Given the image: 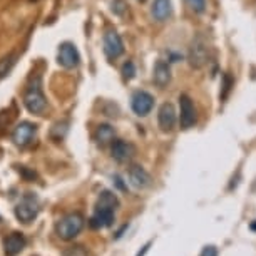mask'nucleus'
Masks as SVG:
<instances>
[{"label": "nucleus", "mask_w": 256, "mask_h": 256, "mask_svg": "<svg viewBox=\"0 0 256 256\" xmlns=\"http://www.w3.org/2000/svg\"><path fill=\"white\" fill-rule=\"evenodd\" d=\"M114 208H104V206H96L94 216L90 218L89 224L90 228L100 230V228H109L114 223Z\"/></svg>", "instance_id": "nucleus-10"}, {"label": "nucleus", "mask_w": 256, "mask_h": 256, "mask_svg": "<svg viewBox=\"0 0 256 256\" xmlns=\"http://www.w3.org/2000/svg\"><path fill=\"white\" fill-rule=\"evenodd\" d=\"M24 106L27 108L28 112L32 114H42L47 109V99L42 90V79L40 76H32L30 82H28L26 92H24Z\"/></svg>", "instance_id": "nucleus-1"}, {"label": "nucleus", "mask_w": 256, "mask_h": 256, "mask_svg": "<svg viewBox=\"0 0 256 256\" xmlns=\"http://www.w3.org/2000/svg\"><path fill=\"white\" fill-rule=\"evenodd\" d=\"M126 230H128V224H124L122 228H120V230L118 231V234H116V240H118V238H120V236H122V233H124Z\"/></svg>", "instance_id": "nucleus-28"}, {"label": "nucleus", "mask_w": 256, "mask_h": 256, "mask_svg": "<svg viewBox=\"0 0 256 256\" xmlns=\"http://www.w3.org/2000/svg\"><path fill=\"white\" fill-rule=\"evenodd\" d=\"M134 76H136V66H134V62L128 60L122 66V77H124V80H131Z\"/></svg>", "instance_id": "nucleus-21"}, {"label": "nucleus", "mask_w": 256, "mask_h": 256, "mask_svg": "<svg viewBox=\"0 0 256 256\" xmlns=\"http://www.w3.org/2000/svg\"><path fill=\"white\" fill-rule=\"evenodd\" d=\"M36 134H37V126L28 122V120H24V122H20L16 129H14L12 141L18 148H26L34 141Z\"/></svg>", "instance_id": "nucleus-7"}, {"label": "nucleus", "mask_w": 256, "mask_h": 256, "mask_svg": "<svg viewBox=\"0 0 256 256\" xmlns=\"http://www.w3.org/2000/svg\"><path fill=\"white\" fill-rule=\"evenodd\" d=\"M82 228H84V216L79 214V212H70V214H67L62 220H59V223L56 224L57 234L64 241L74 240L82 231Z\"/></svg>", "instance_id": "nucleus-2"}, {"label": "nucleus", "mask_w": 256, "mask_h": 256, "mask_svg": "<svg viewBox=\"0 0 256 256\" xmlns=\"http://www.w3.org/2000/svg\"><path fill=\"white\" fill-rule=\"evenodd\" d=\"M96 206H104V208H118L119 206V200L118 196L114 194L112 191H102L98 198V202H96Z\"/></svg>", "instance_id": "nucleus-19"}, {"label": "nucleus", "mask_w": 256, "mask_h": 256, "mask_svg": "<svg viewBox=\"0 0 256 256\" xmlns=\"http://www.w3.org/2000/svg\"><path fill=\"white\" fill-rule=\"evenodd\" d=\"M16 62H17V52H8L7 56L0 57V80L6 79V77L10 74Z\"/></svg>", "instance_id": "nucleus-18"}, {"label": "nucleus", "mask_w": 256, "mask_h": 256, "mask_svg": "<svg viewBox=\"0 0 256 256\" xmlns=\"http://www.w3.org/2000/svg\"><path fill=\"white\" fill-rule=\"evenodd\" d=\"M104 52L109 59H118L124 54V44L122 38L114 28H109L104 34Z\"/></svg>", "instance_id": "nucleus-8"}, {"label": "nucleus", "mask_w": 256, "mask_h": 256, "mask_svg": "<svg viewBox=\"0 0 256 256\" xmlns=\"http://www.w3.org/2000/svg\"><path fill=\"white\" fill-rule=\"evenodd\" d=\"M112 10L118 14V16H122L124 10H126L124 0H114V2H112Z\"/></svg>", "instance_id": "nucleus-24"}, {"label": "nucleus", "mask_w": 256, "mask_h": 256, "mask_svg": "<svg viewBox=\"0 0 256 256\" xmlns=\"http://www.w3.org/2000/svg\"><path fill=\"white\" fill-rule=\"evenodd\" d=\"M188 59H190V66L192 69H201V67H204L208 64V59H210V46H208V42L204 40L202 36L192 38Z\"/></svg>", "instance_id": "nucleus-3"}, {"label": "nucleus", "mask_w": 256, "mask_h": 256, "mask_svg": "<svg viewBox=\"0 0 256 256\" xmlns=\"http://www.w3.org/2000/svg\"><path fill=\"white\" fill-rule=\"evenodd\" d=\"M152 80L158 88H166L169 82H171V67H169L168 62H164V60L156 62L154 72H152Z\"/></svg>", "instance_id": "nucleus-13"}, {"label": "nucleus", "mask_w": 256, "mask_h": 256, "mask_svg": "<svg viewBox=\"0 0 256 256\" xmlns=\"http://www.w3.org/2000/svg\"><path fill=\"white\" fill-rule=\"evenodd\" d=\"M24 248H26V238L20 233H12L4 241V250L7 256H17Z\"/></svg>", "instance_id": "nucleus-15"}, {"label": "nucleus", "mask_w": 256, "mask_h": 256, "mask_svg": "<svg viewBox=\"0 0 256 256\" xmlns=\"http://www.w3.org/2000/svg\"><path fill=\"white\" fill-rule=\"evenodd\" d=\"M149 248H151V243L144 244V246H142V250H141V251H139V253H138L136 256H144V254H146V253H148V251H149Z\"/></svg>", "instance_id": "nucleus-27"}, {"label": "nucleus", "mask_w": 256, "mask_h": 256, "mask_svg": "<svg viewBox=\"0 0 256 256\" xmlns=\"http://www.w3.org/2000/svg\"><path fill=\"white\" fill-rule=\"evenodd\" d=\"M171 12H172L171 0H154L151 14L156 20H159V22L166 20V18L171 17Z\"/></svg>", "instance_id": "nucleus-16"}, {"label": "nucleus", "mask_w": 256, "mask_h": 256, "mask_svg": "<svg viewBox=\"0 0 256 256\" xmlns=\"http://www.w3.org/2000/svg\"><path fill=\"white\" fill-rule=\"evenodd\" d=\"M231 86H233V79L230 77V74H223V90H221V99H226L231 90Z\"/></svg>", "instance_id": "nucleus-23"}, {"label": "nucleus", "mask_w": 256, "mask_h": 256, "mask_svg": "<svg viewBox=\"0 0 256 256\" xmlns=\"http://www.w3.org/2000/svg\"><path fill=\"white\" fill-rule=\"evenodd\" d=\"M116 138V131L112 126L109 124H99L98 129H96V134H94V139L98 141V144L100 146H106V144H109L110 141H114Z\"/></svg>", "instance_id": "nucleus-17"}, {"label": "nucleus", "mask_w": 256, "mask_h": 256, "mask_svg": "<svg viewBox=\"0 0 256 256\" xmlns=\"http://www.w3.org/2000/svg\"><path fill=\"white\" fill-rule=\"evenodd\" d=\"M158 122H159L161 131L164 132L172 131V128H174V124H176V109L171 102H164L161 108H159Z\"/></svg>", "instance_id": "nucleus-11"}, {"label": "nucleus", "mask_w": 256, "mask_h": 256, "mask_svg": "<svg viewBox=\"0 0 256 256\" xmlns=\"http://www.w3.org/2000/svg\"><path fill=\"white\" fill-rule=\"evenodd\" d=\"M131 108L136 116H148L154 108V98L146 90H136L131 98Z\"/></svg>", "instance_id": "nucleus-9"}, {"label": "nucleus", "mask_w": 256, "mask_h": 256, "mask_svg": "<svg viewBox=\"0 0 256 256\" xmlns=\"http://www.w3.org/2000/svg\"><path fill=\"white\" fill-rule=\"evenodd\" d=\"M110 152H112V158L118 162H128L129 159L134 156V146L126 141H118L112 142V148H110Z\"/></svg>", "instance_id": "nucleus-12"}, {"label": "nucleus", "mask_w": 256, "mask_h": 256, "mask_svg": "<svg viewBox=\"0 0 256 256\" xmlns=\"http://www.w3.org/2000/svg\"><path fill=\"white\" fill-rule=\"evenodd\" d=\"M196 108L188 94L180 96V124L181 129H190L196 124Z\"/></svg>", "instance_id": "nucleus-6"}, {"label": "nucleus", "mask_w": 256, "mask_h": 256, "mask_svg": "<svg viewBox=\"0 0 256 256\" xmlns=\"http://www.w3.org/2000/svg\"><path fill=\"white\" fill-rule=\"evenodd\" d=\"M57 62H59V66H62L64 69H74V67H77L80 62V56H79L77 47L72 44V42L60 44L59 50H57Z\"/></svg>", "instance_id": "nucleus-5"}, {"label": "nucleus", "mask_w": 256, "mask_h": 256, "mask_svg": "<svg viewBox=\"0 0 256 256\" xmlns=\"http://www.w3.org/2000/svg\"><path fill=\"white\" fill-rule=\"evenodd\" d=\"M62 256H89L88 251H86L84 246H70L64 251Z\"/></svg>", "instance_id": "nucleus-22"}, {"label": "nucleus", "mask_w": 256, "mask_h": 256, "mask_svg": "<svg viewBox=\"0 0 256 256\" xmlns=\"http://www.w3.org/2000/svg\"><path fill=\"white\" fill-rule=\"evenodd\" d=\"M141 2H144V0H141Z\"/></svg>", "instance_id": "nucleus-30"}, {"label": "nucleus", "mask_w": 256, "mask_h": 256, "mask_svg": "<svg viewBox=\"0 0 256 256\" xmlns=\"http://www.w3.org/2000/svg\"><path fill=\"white\" fill-rule=\"evenodd\" d=\"M129 181H131V184L134 188H139V190L151 186V176H149V172L141 166H132L129 169Z\"/></svg>", "instance_id": "nucleus-14"}, {"label": "nucleus", "mask_w": 256, "mask_h": 256, "mask_svg": "<svg viewBox=\"0 0 256 256\" xmlns=\"http://www.w3.org/2000/svg\"><path fill=\"white\" fill-rule=\"evenodd\" d=\"M186 4L196 14H202L206 10V0H186Z\"/></svg>", "instance_id": "nucleus-20"}, {"label": "nucleus", "mask_w": 256, "mask_h": 256, "mask_svg": "<svg viewBox=\"0 0 256 256\" xmlns=\"http://www.w3.org/2000/svg\"><path fill=\"white\" fill-rule=\"evenodd\" d=\"M114 180H116V184H118V188H119L120 191H126V190H128V188H126V184H124V182H122V180H120L119 176H116Z\"/></svg>", "instance_id": "nucleus-26"}, {"label": "nucleus", "mask_w": 256, "mask_h": 256, "mask_svg": "<svg viewBox=\"0 0 256 256\" xmlns=\"http://www.w3.org/2000/svg\"><path fill=\"white\" fill-rule=\"evenodd\" d=\"M38 214V201L36 194H32V192H27V194H24V198L20 200V202L16 206V216L18 221H22V223H30L37 218Z\"/></svg>", "instance_id": "nucleus-4"}, {"label": "nucleus", "mask_w": 256, "mask_h": 256, "mask_svg": "<svg viewBox=\"0 0 256 256\" xmlns=\"http://www.w3.org/2000/svg\"><path fill=\"white\" fill-rule=\"evenodd\" d=\"M200 256H218V248H216V246H212V244L204 246Z\"/></svg>", "instance_id": "nucleus-25"}, {"label": "nucleus", "mask_w": 256, "mask_h": 256, "mask_svg": "<svg viewBox=\"0 0 256 256\" xmlns=\"http://www.w3.org/2000/svg\"><path fill=\"white\" fill-rule=\"evenodd\" d=\"M250 230L253 231V233H256V220H254V221H251V223H250Z\"/></svg>", "instance_id": "nucleus-29"}]
</instances>
